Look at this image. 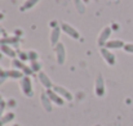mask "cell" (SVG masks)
<instances>
[{"mask_svg":"<svg viewBox=\"0 0 133 126\" xmlns=\"http://www.w3.org/2000/svg\"><path fill=\"white\" fill-rule=\"evenodd\" d=\"M59 34H61V31H59L58 27H54V28L52 30V34H50V44H52V46H56V45L58 44Z\"/></svg>","mask_w":133,"mask_h":126,"instance_id":"cell-13","label":"cell"},{"mask_svg":"<svg viewBox=\"0 0 133 126\" xmlns=\"http://www.w3.org/2000/svg\"><path fill=\"white\" fill-rule=\"evenodd\" d=\"M101 54H102V57H103V59L110 64V66H114L115 64V62H116V58H115V55L109 50V49H106L105 46L103 48H101Z\"/></svg>","mask_w":133,"mask_h":126,"instance_id":"cell-6","label":"cell"},{"mask_svg":"<svg viewBox=\"0 0 133 126\" xmlns=\"http://www.w3.org/2000/svg\"><path fill=\"white\" fill-rule=\"evenodd\" d=\"M39 3V0H26L25 3H23V5L19 8L22 12H25V10H29V9H31L34 5H36Z\"/></svg>","mask_w":133,"mask_h":126,"instance_id":"cell-15","label":"cell"},{"mask_svg":"<svg viewBox=\"0 0 133 126\" xmlns=\"http://www.w3.org/2000/svg\"><path fill=\"white\" fill-rule=\"evenodd\" d=\"M3 18H4V14H3V13H0V19H3Z\"/></svg>","mask_w":133,"mask_h":126,"instance_id":"cell-26","label":"cell"},{"mask_svg":"<svg viewBox=\"0 0 133 126\" xmlns=\"http://www.w3.org/2000/svg\"><path fill=\"white\" fill-rule=\"evenodd\" d=\"M0 50L5 54V55H8V57H10V58H13V59H16V57H17V53L13 50V48H10L9 45H1L0 46Z\"/></svg>","mask_w":133,"mask_h":126,"instance_id":"cell-12","label":"cell"},{"mask_svg":"<svg viewBox=\"0 0 133 126\" xmlns=\"http://www.w3.org/2000/svg\"><path fill=\"white\" fill-rule=\"evenodd\" d=\"M54 51H56V57H57V63L58 64H63L66 61V50H65V45L62 42H58L54 46Z\"/></svg>","mask_w":133,"mask_h":126,"instance_id":"cell-2","label":"cell"},{"mask_svg":"<svg viewBox=\"0 0 133 126\" xmlns=\"http://www.w3.org/2000/svg\"><path fill=\"white\" fill-rule=\"evenodd\" d=\"M82 1H83V0H75V4H76L78 10H79L80 13H84V12H85V8H84V5H83Z\"/></svg>","mask_w":133,"mask_h":126,"instance_id":"cell-21","label":"cell"},{"mask_svg":"<svg viewBox=\"0 0 133 126\" xmlns=\"http://www.w3.org/2000/svg\"><path fill=\"white\" fill-rule=\"evenodd\" d=\"M27 54H29V59H30L31 62H36V61H38V53H36V51L30 50Z\"/></svg>","mask_w":133,"mask_h":126,"instance_id":"cell-19","label":"cell"},{"mask_svg":"<svg viewBox=\"0 0 133 126\" xmlns=\"http://www.w3.org/2000/svg\"><path fill=\"white\" fill-rule=\"evenodd\" d=\"M14 118V113H12V112H9V113H6V115H4L1 118H0V121H1V124L3 125H5V124H8V122H10Z\"/></svg>","mask_w":133,"mask_h":126,"instance_id":"cell-17","label":"cell"},{"mask_svg":"<svg viewBox=\"0 0 133 126\" xmlns=\"http://www.w3.org/2000/svg\"><path fill=\"white\" fill-rule=\"evenodd\" d=\"M124 42L122 40H110V41L106 42L105 48L106 49H119V48H124Z\"/></svg>","mask_w":133,"mask_h":126,"instance_id":"cell-11","label":"cell"},{"mask_svg":"<svg viewBox=\"0 0 133 126\" xmlns=\"http://www.w3.org/2000/svg\"><path fill=\"white\" fill-rule=\"evenodd\" d=\"M97 126H99V125H97Z\"/></svg>","mask_w":133,"mask_h":126,"instance_id":"cell-31","label":"cell"},{"mask_svg":"<svg viewBox=\"0 0 133 126\" xmlns=\"http://www.w3.org/2000/svg\"><path fill=\"white\" fill-rule=\"evenodd\" d=\"M39 80H40L42 85L44 86L46 90H49V89H53V84H52L50 79L46 76V73H44V72H39Z\"/></svg>","mask_w":133,"mask_h":126,"instance_id":"cell-9","label":"cell"},{"mask_svg":"<svg viewBox=\"0 0 133 126\" xmlns=\"http://www.w3.org/2000/svg\"><path fill=\"white\" fill-rule=\"evenodd\" d=\"M123 49H124L127 53H133V44L132 42H131V44H125Z\"/></svg>","mask_w":133,"mask_h":126,"instance_id":"cell-22","label":"cell"},{"mask_svg":"<svg viewBox=\"0 0 133 126\" xmlns=\"http://www.w3.org/2000/svg\"><path fill=\"white\" fill-rule=\"evenodd\" d=\"M13 67H16V68H18V70H21L22 71V68L25 67V63L22 62V61H19V59H13Z\"/></svg>","mask_w":133,"mask_h":126,"instance_id":"cell-18","label":"cell"},{"mask_svg":"<svg viewBox=\"0 0 133 126\" xmlns=\"http://www.w3.org/2000/svg\"><path fill=\"white\" fill-rule=\"evenodd\" d=\"M40 99H42V104H43L44 109L46 112H50L52 111V100L49 99V97L46 95V93H43L40 95Z\"/></svg>","mask_w":133,"mask_h":126,"instance_id":"cell-10","label":"cell"},{"mask_svg":"<svg viewBox=\"0 0 133 126\" xmlns=\"http://www.w3.org/2000/svg\"><path fill=\"white\" fill-rule=\"evenodd\" d=\"M4 109H5V102H4V100H1V102H0V117H1V115H3Z\"/></svg>","mask_w":133,"mask_h":126,"instance_id":"cell-24","label":"cell"},{"mask_svg":"<svg viewBox=\"0 0 133 126\" xmlns=\"http://www.w3.org/2000/svg\"><path fill=\"white\" fill-rule=\"evenodd\" d=\"M21 89H22V93L26 97H32L34 90H32L31 79L29 76H23V79H21Z\"/></svg>","mask_w":133,"mask_h":126,"instance_id":"cell-1","label":"cell"},{"mask_svg":"<svg viewBox=\"0 0 133 126\" xmlns=\"http://www.w3.org/2000/svg\"><path fill=\"white\" fill-rule=\"evenodd\" d=\"M89 0H83V3H88Z\"/></svg>","mask_w":133,"mask_h":126,"instance_id":"cell-28","label":"cell"},{"mask_svg":"<svg viewBox=\"0 0 133 126\" xmlns=\"http://www.w3.org/2000/svg\"><path fill=\"white\" fill-rule=\"evenodd\" d=\"M4 80H5V79H0V84H1V83H3Z\"/></svg>","mask_w":133,"mask_h":126,"instance_id":"cell-27","label":"cell"},{"mask_svg":"<svg viewBox=\"0 0 133 126\" xmlns=\"http://www.w3.org/2000/svg\"><path fill=\"white\" fill-rule=\"evenodd\" d=\"M61 28H62V31H63L65 34H67L70 38H72V39H75V40H78V39L80 38L79 32H78L71 25H69V23L62 22V23H61Z\"/></svg>","mask_w":133,"mask_h":126,"instance_id":"cell-3","label":"cell"},{"mask_svg":"<svg viewBox=\"0 0 133 126\" xmlns=\"http://www.w3.org/2000/svg\"><path fill=\"white\" fill-rule=\"evenodd\" d=\"M13 126H19V125H17V124H16V125H13Z\"/></svg>","mask_w":133,"mask_h":126,"instance_id":"cell-29","label":"cell"},{"mask_svg":"<svg viewBox=\"0 0 133 126\" xmlns=\"http://www.w3.org/2000/svg\"><path fill=\"white\" fill-rule=\"evenodd\" d=\"M53 90H54L59 97H62L63 99H66L67 102H71V100H72V94H71L67 89H65V87H62V86H59V85H53Z\"/></svg>","mask_w":133,"mask_h":126,"instance_id":"cell-4","label":"cell"},{"mask_svg":"<svg viewBox=\"0 0 133 126\" xmlns=\"http://www.w3.org/2000/svg\"><path fill=\"white\" fill-rule=\"evenodd\" d=\"M111 35V27H105L102 30V32L99 34V38H98V45L102 46V45H106L107 42V39L110 38Z\"/></svg>","mask_w":133,"mask_h":126,"instance_id":"cell-7","label":"cell"},{"mask_svg":"<svg viewBox=\"0 0 133 126\" xmlns=\"http://www.w3.org/2000/svg\"><path fill=\"white\" fill-rule=\"evenodd\" d=\"M6 71H4L1 67H0V79H6Z\"/></svg>","mask_w":133,"mask_h":126,"instance_id":"cell-25","label":"cell"},{"mask_svg":"<svg viewBox=\"0 0 133 126\" xmlns=\"http://www.w3.org/2000/svg\"><path fill=\"white\" fill-rule=\"evenodd\" d=\"M96 94L98 97H102L105 94V83H103L102 75L97 76V80H96Z\"/></svg>","mask_w":133,"mask_h":126,"instance_id":"cell-8","label":"cell"},{"mask_svg":"<svg viewBox=\"0 0 133 126\" xmlns=\"http://www.w3.org/2000/svg\"><path fill=\"white\" fill-rule=\"evenodd\" d=\"M18 55H19V61H26V59H29V54L27 53H22V51H19L18 53Z\"/></svg>","mask_w":133,"mask_h":126,"instance_id":"cell-23","label":"cell"},{"mask_svg":"<svg viewBox=\"0 0 133 126\" xmlns=\"http://www.w3.org/2000/svg\"><path fill=\"white\" fill-rule=\"evenodd\" d=\"M6 76L12 79H23V73L18 70H9L6 71Z\"/></svg>","mask_w":133,"mask_h":126,"instance_id":"cell-14","label":"cell"},{"mask_svg":"<svg viewBox=\"0 0 133 126\" xmlns=\"http://www.w3.org/2000/svg\"><path fill=\"white\" fill-rule=\"evenodd\" d=\"M0 102H1V95H0Z\"/></svg>","mask_w":133,"mask_h":126,"instance_id":"cell-30","label":"cell"},{"mask_svg":"<svg viewBox=\"0 0 133 126\" xmlns=\"http://www.w3.org/2000/svg\"><path fill=\"white\" fill-rule=\"evenodd\" d=\"M40 68H42V66H40V63H39L38 61H36V62H31V70H32L34 72H39Z\"/></svg>","mask_w":133,"mask_h":126,"instance_id":"cell-20","label":"cell"},{"mask_svg":"<svg viewBox=\"0 0 133 126\" xmlns=\"http://www.w3.org/2000/svg\"><path fill=\"white\" fill-rule=\"evenodd\" d=\"M45 93H46V95L49 97V99L52 100V103H54V104H57V106H63L65 99H63L62 97H59L53 89H49V90H46Z\"/></svg>","mask_w":133,"mask_h":126,"instance_id":"cell-5","label":"cell"},{"mask_svg":"<svg viewBox=\"0 0 133 126\" xmlns=\"http://www.w3.org/2000/svg\"><path fill=\"white\" fill-rule=\"evenodd\" d=\"M1 45H14L17 46L18 45V39L17 38H4L1 39Z\"/></svg>","mask_w":133,"mask_h":126,"instance_id":"cell-16","label":"cell"}]
</instances>
